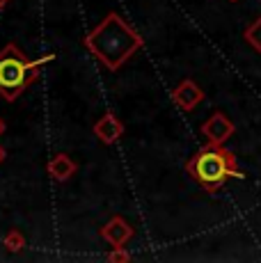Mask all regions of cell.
Here are the masks:
<instances>
[{
	"mask_svg": "<svg viewBox=\"0 0 261 263\" xmlns=\"http://www.w3.org/2000/svg\"><path fill=\"white\" fill-rule=\"evenodd\" d=\"M85 46L101 60L108 71H117L142 46V39L119 14L110 12L92 32L85 34Z\"/></svg>",
	"mask_w": 261,
	"mask_h": 263,
	"instance_id": "1",
	"label": "cell"
},
{
	"mask_svg": "<svg viewBox=\"0 0 261 263\" xmlns=\"http://www.w3.org/2000/svg\"><path fill=\"white\" fill-rule=\"evenodd\" d=\"M185 172L193 181H197L207 192H215L222 188L229 179H243V172L238 170L236 156L225 146L207 144L185 163Z\"/></svg>",
	"mask_w": 261,
	"mask_h": 263,
	"instance_id": "2",
	"label": "cell"
},
{
	"mask_svg": "<svg viewBox=\"0 0 261 263\" xmlns=\"http://www.w3.org/2000/svg\"><path fill=\"white\" fill-rule=\"evenodd\" d=\"M53 58L55 55L48 53L44 58L30 62L16 44H7L0 50V96L5 101H9V103L16 101L23 89L37 80L39 69L46 62H51Z\"/></svg>",
	"mask_w": 261,
	"mask_h": 263,
	"instance_id": "3",
	"label": "cell"
},
{
	"mask_svg": "<svg viewBox=\"0 0 261 263\" xmlns=\"http://www.w3.org/2000/svg\"><path fill=\"white\" fill-rule=\"evenodd\" d=\"M234 130H236L234 121L225 112H213L202 124V135L209 140V144H218V146H225V142L234 135Z\"/></svg>",
	"mask_w": 261,
	"mask_h": 263,
	"instance_id": "4",
	"label": "cell"
},
{
	"mask_svg": "<svg viewBox=\"0 0 261 263\" xmlns=\"http://www.w3.org/2000/svg\"><path fill=\"white\" fill-rule=\"evenodd\" d=\"M172 101H174V105H177L179 110L190 112V110H195L204 101V92L199 89V85L195 83V80L185 78V80H181V83L177 85V87H174Z\"/></svg>",
	"mask_w": 261,
	"mask_h": 263,
	"instance_id": "5",
	"label": "cell"
},
{
	"mask_svg": "<svg viewBox=\"0 0 261 263\" xmlns=\"http://www.w3.org/2000/svg\"><path fill=\"white\" fill-rule=\"evenodd\" d=\"M101 238L105 242H110L113 247H124L130 238H133V227H130L124 217L115 215L108 224L101 227Z\"/></svg>",
	"mask_w": 261,
	"mask_h": 263,
	"instance_id": "6",
	"label": "cell"
},
{
	"mask_svg": "<svg viewBox=\"0 0 261 263\" xmlns=\"http://www.w3.org/2000/svg\"><path fill=\"white\" fill-rule=\"evenodd\" d=\"M94 135H97L103 144H115L124 135V124L117 119V115L105 112L103 117L94 124Z\"/></svg>",
	"mask_w": 261,
	"mask_h": 263,
	"instance_id": "7",
	"label": "cell"
},
{
	"mask_svg": "<svg viewBox=\"0 0 261 263\" xmlns=\"http://www.w3.org/2000/svg\"><path fill=\"white\" fill-rule=\"evenodd\" d=\"M46 172L51 174V179H55V181H69L78 172V165L73 163L67 154H58V156H53V158L48 160Z\"/></svg>",
	"mask_w": 261,
	"mask_h": 263,
	"instance_id": "8",
	"label": "cell"
},
{
	"mask_svg": "<svg viewBox=\"0 0 261 263\" xmlns=\"http://www.w3.org/2000/svg\"><path fill=\"white\" fill-rule=\"evenodd\" d=\"M243 37H245V42H248L250 46L257 50V53H261V16L257 18V21L250 23L248 28H245Z\"/></svg>",
	"mask_w": 261,
	"mask_h": 263,
	"instance_id": "9",
	"label": "cell"
},
{
	"mask_svg": "<svg viewBox=\"0 0 261 263\" xmlns=\"http://www.w3.org/2000/svg\"><path fill=\"white\" fill-rule=\"evenodd\" d=\"M3 245L7 247L9 252H21L23 247H26V236H23L18 229H12V231H9V234L3 238Z\"/></svg>",
	"mask_w": 261,
	"mask_h": 263,
	"instance_id": "10",
	"label": "cell"
},
{
	"mask_svg": "<svg viewBox=\"0 0 261 263\" xmlns=\"http://www.w3.org/2000/svg\"><path fill=\"white\" fill-rule=\"evenodd\" d=\"M105 259L113 261V263H117V261H122V263H124V261H130V254H128L126 250H124V247H115V250L110 252V254L105 256Z\"/></svg>",
	"mask_w": 261,
	"mask_h": 263,
	"instance_id": "11",
	"label": "cell"
},
{
	"mask_svg": "<svg viewBox=\"0 0 261 263\" xmlns=\"http://www.w3.org/2000/svg\"><path fill=\"white\" fill-rule=\"evenodd\" d=\"M5 158H7V151H5V146H0V165L5 163Z\"/></svg>",
	"mask_w": 261,
	"mask_h": 263,
	"instance_id": "12",
	"label": "cell"
},
{
	"mask_svg": "<svg viewBox=\"0 0 261 263\" xmlns=\"http://www.w3.org/2000/svg\"><path fill=\"white\" fill-rule=\"evenodd\" d=\"M5 130H7V124H5V119H3V117H0V135H3V133H5Z\"/></svg>",
	"mask_w": 261,
	"mask_h": 263,
	"instance_id": "13",
	"label": "cell"
},
{
	"mask_svg": "<svg viewBox=\"0 0 261 263\" xmlns=\"http://www.w3.org/2000/svg\"><path fill=\"white\" fill-rule=\"evenodd\" d=\"M7 3H9V0H0V9H3L5 5H7Z\"/></svg>",
	"mask_w": 261,
	"mask_h": 263,
	"instance_id": "14",
	"label": "cell"
},
{
	"mask_svg": "<svg viewBox=\"0 0 261 263\" xmlns=\"http://www.w3.org/2000/svg\"><path fill=\"white\" fill-rule=\"evenodd\" d=\"M232 3H236V0H232Z\"/></svg>",
	"mask_w": 261,
	"mask_h": 263,
	"instance_id": "15",
	"label": "cell"
}]
</instances>
